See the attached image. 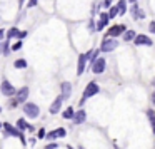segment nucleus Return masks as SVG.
<instances>
[{"label":"nucleus","instance_id":"nucleus-1","mask_svg":"<svg viewBox=\"0 0 155 149\" xmlns=\"http://www.w3.org/2000/svg\"><path fill=\"white\" fill-rule=\"evenodd\" d=\"M4 136L5 137H8V136H15V137H18L20 139V142L22 144H25V136L22 134V131L18 127H15V126H12L10 122H4Z\"/></svg>","mask_w":155,"mask_h":149},{"label":"nucleus","instance_id":"nucleus-2","mask_svg":"<svg viewBox=\"0 0 155 149\" xmlns=\"http://www.w3.org/2000/svg\"><path fill=\"white\" fill-rule=\"evenodd\" d=\"M98 91H100V87H98L97 82H88V85L85 87L84 94H82V101H80V106H84V102L87 101L88 97H92V95L98 94Z\"/></svg>","mask_w":155,"mask_h":149},{"label":"nucleus","instance_id":"nucleus-3","mask_svg":"<svg viewBox=\"0 0 155 149\" xmlns=\"http://www.w3.org/2000/svg\"><path fill=\"white\" fill-rule=\"evenodd\" d=\"M24 112H25V116H27L28 119H37L38 116H40V109H38V106L34 104V102H25L24 104Z\"/></svg>","mask_w":155,"mask_h":149},{"label":"nucleus","instance_id":"nucleus-4","mask_svg":"<svg viewBox=\"0 0 155 149\" xmlns=\"http://www.w3.org/2000/svg\"><path fill=\"white\" fill-rule=\"evenodd\" d=\"M92 54H94V52H92V50H88V52H85V54H80V55H78L77 75H82V74L85 72V65H87V62H88V61H90Z\"/></svg>","mask_w":155,"mask_h":149},{"label":"nucleus","instance_id":"nucleus-5","mask_svg":"<svg viewBox=\"0 0 155 149\" xmlns=\"http://www.w3.org/2000/svg\"><path fill=\"white\" fill-rule=\"evenodd\" d=\"M125 32H127L125 25H112V27L108 29L107 37H105V39H115V37H118L120 34H125Z\"/></svg>","mask_w":155,"mask_h":149},{"label":"nucleus","instance_id":"nucleus-6","mask_svg":"<svg viewBox=\"0 0 155 149\" xmlns=\"http://www.w3.org/2000/svg\"><path fill=\"white\" fill-rule=\"evenodd\" d=\"M0 91H2V94H4V95H7V97H10V95H17L15 87L8 81H2V84H0Z\"/></svg>","mask_w":155,"mask_h":149},{"label":"nucleus","instance_id":"nucleus-7","mask_svg":"<svg viewBox=\"0 0 155 149\" xmlns=\"http://www.w3.org/2000/svg\"><path fill=\"white\" fill-rule=\"evenodd\" d=\"M117 45L118 44H117L115 39H104V42H102V45H100V50L102 52H112Z\"/></svg>","mask_w":155,"mask_h":149},{"label":"nucleus","instance_id":"nucleus-8","mask_svg":"<svg viewBox=\"0 0 155 149\" xmlns=\"http://www.w3.org/2000/svg\"><path fill=\"white\" fill-rule=\"evenodd\" d=\"M65 134H67V131H65L64 127H58V129H54V131L47 132V139L54 141V139H57V137H65Z\"/></svg>","mask_w":155,"mask_h":149},{"label":"nucleus","instance_id":"nucleus-9","mask_svg":"<svg viewBox=\"0 0 155 149\" xmlns=\"http://www.w3.org/2000/svg\"><path fill=\"white\" fill-rule=\"evenodd\" d=\"M104 71H105V59H104V57H100L94 65H92V72L98 75V74H102Z\"/></svg>","mask_w":155,"mask_h":149},{"label":"nucleus","instance_id":"nucleus-10","mask_svg":"<svg viewBox=\"0 0 155 149\" xmlns=\"http://www.w3.org/2000/svg\"><path fill=\"white\" fill-rule=\"evenodd\" d=\"M64 101H65V99L62 97V95H58V97L52 102V106H50V114H58V111L62 109V102H64Z\"/></svg>","mask_w":155,"mask_h":149},{"label":"nucleus","instance_id":"nucleus-11","mask_svg":"<svg viewBox=\"0 0 155 149\" xmlns=\"http://www.w3.org/2000/svg\"><path fill=\"white\" fill-rule=\"evenodd\" d=\"M27 99H28V87L24 85L17 91V102H25Z\"/></svg>","mask_w":155,"mask_h":149},{"label":"nucleus","instance_id":"nucleus-12","mask_svg":"<svg viewBox=\"0 0 155 149\" xmlns=\"http://www.w3.org/2000/svg\"><path fill=\"white\" fill-rule=\"evenodd\" d=\"M134 42H135V45H153L152 39H148L147 35H137Z\"/></svg>","mask_w":155,"mask_h":149},{"label":"nucleus","instance_id":"nucleus-13","mask_svg":"<svg viewBox=\"0 0 155 149\" xmlns=\"http://www.w3.org/2000/svg\"><path fill=\"white\" fill-rule=\"evenodd\" d=\"M108 20H110V17H108V14H105V12H102L100 17H98V22H97V30H102V29L105 27V25L108 24Z\"/></svg>","mask_w":155,"mask_h":149},{"label":"nucleus","instance_id":"nucleus-14","mask_svg":"<svg viewBox=\"0 0 155 149\" xmlns=\"http://www.w3.org/2000/svg\"><path fill=\"white\" fill-rule=\"evenodd\" d=\"M60 87H62V94H60L62 97H64V99L70 97V95H72V84H70V82H64Z\"/></svg>","mask_w":155,"mask_h":149},{"label":"nucleus","instance_id":"nucleus-15","mask_svg":"<svg viewBox=\"0 0 155 149\" xmlns=\"http://www.w3.org/2000/svg\"><path fill=\"white\" fill-rule=\"evenodd\" d=\"M132 14H134V19H135V20H142V19L145 17V12H143V10H140L137 4L132 5Z\"/></svg>","mask_w":155,"mask_h":149},{"label":"nucleus","instance_id":"nucleus-16","mask_svg":"<svg viewBox=\"0 0 155 149\" xmlns=\"http://www.w3.org/2000/svg\"><path fill=\"white\" fill-rule=\"evenodd\" d=\"M85 119H87V112H85L84 109H80V111L75 112V117H74L75 124H82V122H85Z\"/></svg>","mask_w":155,"mask_h":149},{"label":"nucleus","instance_id":"nucleus-17","mask_svg":"<svg viewBox=\"0 0 155 149\" xmlns=\"http://www.w3.org/2000/svg\"><path fill=\"white\" fill-rule=\"evenodd\" d=\"M62 116H64V119H74V117H75L74 107H72V106H70V107H67V109L64 111V114H62Z\"/></svg>","mask_w":155,"mask_h":149},{"label":"nucleus","instance_id":"nucleus-18","mask_svg":"<svg viewBox=\"0 0 155 149\" xmlns=\"http://www.w3.org/2000/svg\"><path fill=\"white\" fill-rule=\"evenodd\" d=\"M117 7H118V12H120V15H124L125 12H127V0H118Z\"/></svg>","mask_w":155,"mask_h":149},{"label":"nucleus","instance_id":"nucleus-19","mask_svg":"<svg viewBox=\"0 0 155 149\" xmlns=\"http://www.w3.org/2000/svg\"><path fill=\"white\" fill-rule=\"evenodd\" d=\"M135 37H137V35H135V30H127V32L124 34V40H125V42L135 40Z\"/></svg>","mask_w":155,"mask_h":149},{"label":"nucleus","instance_id":"nucleus-20","mask_svg":"<svg viewBox=\"0 0 155 149\" xmlns=\"http://www.w3.org/2000/svg\"><path fill=\"white\" fill-rule=\"evenodd\" d=\"M147 116H148V119H150V124H152V131H153V134H155V111H148L147 112Z\"/></svg>","mask_w":155,"mask_h":149},{"label":"nucleus","instance_id":"nucleus-21","mask_svg":"<svg viewBox=\"0 0 155 149\" xmlns=\"http://www.w3.org/2000/svg\"><path fill=\"white\" fill-rule=\"evenodd\" d=\"M28 126H30V124H27L25 119H18V121H17V127L20 129V131H25V129L28 131Z\"/></svg>","mask_w":155,"mask_h":149},{"label":"nucleus","instance_id":"nucleus-22","mask_svg":"<svg viewBox=\"0 0 155 149\" xmlns=\"http://www.w3.org/2000/svg\"><path fill=\"white\" fill-rule=\"evenodd\" d=\"M18 34H20V30H18L17 27H12L10 30L7 32V37H8V39H12V37H17V39H18Z\"/></svg>","mask_w":155,"mask_h":149},{"label":"nucleus","instance_id":"nucleus-23","mask_svg":"<svg viewBox=\"0 0 155 149\" xmlns=\"http://www.w3.org/2000/svg\"><path fill=\"white\" fill-rule=\"evenodd\" d=\"M14 65H15L17 69H25V67H27V62H25L24 59H18V61L14 62Z\"/></svg>","mask_w":155,"mask_h":149},{"label":"nucleus","instance_id":"nucleus-24","mask_svg":"<svg viewBox=\"0 0 155 149\" xmlns=\"http://www.w3.org/2000/svg\"><path fill=\"white\" fill-rule=\"evenodd\" d=\"M117 14H120V12H118V7H117V5H114V7H110V10H108V17H110V19H114Z\"/></svg>","mask_w":155,"mask_h":149},{"label":"nucleus","instance_id":"nucleus-25","mask_svg":"<svg viewBox=\"0 0 155 149\" xmlns=\"http://www.w3.org/2000/svg\"><path fill=\"white\" fill-rule=\"evenodd\" d=\"M20 49H22V42L20 40H17L14 45H12V50H20Z\"/></svg>","mask_w":155,"mask_h":149},{"label":"nucleus","instance_id":"nucleus-26","mask_svg":"<svg viewBox=\"0 0 155 149\" xmlns=\"http://www.w3.org/2000/svg\"><path fill=\"white\" fill-rule=\"evenodd\" d=\"M44 149H58V144L57 142H50V144H47Z\"/></svg>","mask_w":155,"mask_h":149},{"label":"nucleus","instance_id":"nucleus-27","mask_svg":"<svg viewBox=\"0 0 155 149\" xmlns=\"http://www.w3.org/2000/svg\"><path fill=\"white\" fill-rule=\"evenodd\" d=\"M44 137H47V132H45V129H40L38 131V139H44Z\"/></svg>","mask_w":155,"mask_h":149},{"label":"nucleus","instance_id":"nucleus-28","mask_svg":"<svg viewBox=\"0 0 155 149\" xmlns=\"http://www.w3.org/2000/svg\"><path fill=\"white\" fill-rule=\"evenodd\" d=\"M38 0H28V7H37Z\"/></svg>","mask_w":155,"mask_h":149},{"label":"nucleus","instance_id":"nucleus-29","mask_svg":"<svg viewBox=\"0 0 155 149\" xmlns=\"http://www.w3.org/2000/svg\"><path fill=\"white\" fill-rule=\"evenodd\" d=\"M148 29H150L152 34H155V22H150V24H148Z\"/></svg>","mask_w":155,"mask_h":149},{"label":"nucleus","instance_id":"nucleus-30","mask_svg":"<svg viewBox=\"0 0 155 149\" xmlns=\"http://www.w3.org/2000/svg\"><path fill=\"white\" fill-rule=\"evenodd\" d=\"M8 52H10V49H8V44L5 42L4 44V54H8Z\"/></svg>","mask_w":155,"mask_h":149},{"label":"nucleus","instance_id":"nucleus-31","mask_svg":"<svg viewBox=\"0 0 155 149\" xmlns=\"http://www.w3.org/2000/svg\"><path fill=\"white\" fill-rule=\"evenodd\" d=\"M104 7H114L110 0H104Z\"/></svg>","mask_w":155,"mask_h":149},{"label":"nucleus","instance_id":"nucleus-32","mask_svg":"<svg viewBox=\"0 0 155 149\" xmlns=\"http://www.w3.org/2000/svg\"><path fill=\"white\" fill-rule=\"evenodd\" d=\"M25 35H27V32H25V30H20V34H18V40H20V39H24Z\"/></svg>","mask_w":155,"mask_h":149},{"label":"nucleus","instance_id":"nucleus-33","mask_svg":"<svg viewBox=\"0 0 155 149\" xmlns=\"http://www.w3.org/2000/svg\"><path fill=\"white\" fill-rule=\"evenodd\" d=\"M28 142H30V144H32V146H34V144H35V142H37V139H35V137H30V139H28Z\"/></svg>","mask_w":155,"mask_h":149},{"label":"nucleus","instance_id":"nucleus-34","mask_svg":"<svg viewBox=\"0 0 155 149\" xmlns=\"http://www.w3.org/2000/svg\"><path fill=\"white\" fill-rule=\"evenodd\" d=\"M152 102L155 104V81H153V97H152Z\"/></svg>","mask_w":155,"mask_h":149},{"label":"nucleus","instance_id":"nucleus-35","mask_svg":"<svg viewBox=\"0 0 155 149\" xmlns=\"http://www.w3.org/2000/svg\"><path fill=\"white\" fill-rule=\"evenodd\" d=\"M4 35H5V30H2V29H0V39H4Z\"/></svg>","mask_w":155,"mask_h":149},{"label":"nucleus","instance_id":"nucleus-36","mask_svg":"<svg viewBox=\"0 0 155 149\" xmlns=\"http://www.w3.org/2000/svg\"><path fill=\"white\" fill-rule=\"evenodd\" d=\"M128 2H132V4H137V0H128Z\"/></svg>","mask_w":155,"mask_h":149},{"label":"nucleus","instance_id":"nucleus-37","mask_svg":"<svg viewBox=\"0 0 155 149\" xmlns=\"http://www.w3.org/2000/svg\"><path fill=\"white\" fill-rule=\"evenodd\" d=\"M67 149H74V147H72V146H67Z\"/></svg>","mask_w":155,"mask_h":149},{"label":"nucleus","instance_id":"nucleus-38","mask_svg":"<svg viewBox=\"0 0 155 149\" xmlns=\"http://www.w3.org/2000/svg\"><path fill=\"white\" fill-rule=\"evenodd\" d=\"M0 127H4V124H2V122H0Z\"/></svg>","mask_w":155,"mask_h":149},{"label":"nucleus","instance_id":"nucleus-39","mask_svg":"<svg viewBox=\"0 0 155 149\" xmlns=\"http://www.w3.org/2000/svg\"><path fill=\"white\" fill-rule=\"evenodd\" d=\"M78 149H85V147H78Z\"/></svg>","mask_w":155,"mask_h":149},{"label":"nucleus","instance_id":"nucleus-40","mask_svg":"<svg viewBox=\"0 0 155 149\" xmlns=\"http://www.w3.org/2000/svg\"><path fill=\"white\" fill-rule=\"evenodd\" d=\"M0 111H2V107H0Z\"/></svg>","mask_w":155,"mask_h":149},{"label":"nucleus","instance_id":"nucleus-41","mask_svg":"<svg viewBox=\"0 0 155 149\" xmlns=\"http://www.w3.org/2000/svg\"><path fill=\"white\" fill-rule=\"evenodd\" d=\"M115 149H118V147H115Z\"/></svg>","mask_w":155,"mask_h":149}]
</instances>
